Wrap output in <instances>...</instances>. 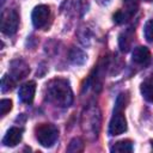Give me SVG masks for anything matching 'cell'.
I'll use <instances>...</instances> for the list:
<instances>
[{
	"mask_svg": "<svg viewBox=\"0 0 153 153\" xmlns=\"http://www.w3.org/2000/svg\"><path fill=\"white\" fill-rule=\"evenodd\" d=\"M35 134L37 141L43 147H51L59 137V129L51 123H41L35 128Z\"/></svg>",
	"mask_w": 153,
	"mask_h": 153,
	"instance_id": "obj_3",
	"label": "cell"
},
{
	"mask_svg": "<svg viewBox=\"0 0 153 153\" xmlns=\"http://www.w3.org/2000/svg\"><path fill=\"white\" fill-rule=\"evenodd\" d=\"M141 94L143 96V98L149 102L153 103V76L147 78L142 84H141Z\"/></svg>",
	"mask_w": 153,
	"mask_h": 153,
	"instance_id": "obj_11",
	"label": "cell"
},
{
	"mask_svg": "<svg viewBox=\"0 0 153 153\" xmlns=\"http://www.w3.org/2000/svg\"><path fill=\"white\" fill-rule=\"evenodd\" d=\"M45 100L60 108H68L73 103V92L69 81L62 78L50 80L45 85Z\"/></svg>",
	"mask_w": 153,
	"mask_h": 153,
	"instance_id": "obj_1",
	"label": "cell"
},
{
	"mask_svg": "<svg viewBox=\"0 0 153 153\" xmlns=\"http://www.w3.org/2000/svg\"><path fill=\"white\" fill-rule=\"evenodd\" d=\"M146 1H152V0H146Z\"/></svg>",
	"mask_w": 153,
	"mask_h": 153,
	"instance_id": "obj_21",
	"label": "cell"
},
{
	"mask_svg": "<svg viewBox=\"0 0 153 153\" xmlns=\"http://www.w3.org/2000/svg\"><path fill=\"white\" fill-rule=\"evenodd\" d=\"M128 100H129V97L124 92L120 93L116 99L114 114H112V117H111L110 124H109V134L111 136L123 134L127 130V121L123 115V110L126 109Z\"/></svg>",
	"mask_w": 153,
	"mask_h": 153,
	"instance_id": "obj_2",
	"label": "cell"
},
{
	"mask_svg": "<svg viewBox=\"0 0 153 153\" xmlns=\"http://www.w3.org/2000/svg\"><path fill=\"white\" fill-rule=\"evenodd\" d=\"M84 151V141L80 139V137H74L68 147H67V152H71V153H78V152H81Z\"/></svg>",
	"mask_w": 153,
	"mask_h": 153,
	"instance_id": "obj_14",
	"label": "cell"
},
{
	"mask_svg": "<svg viewBox=\"0 0 153 153\" xmlns=\"http://www.w3.org/2000/svg\"><path fill=\"white\" fill-rule=\"evenodd\" d=\"M50 18V8L47 5H38L33 8L31 19L32 24L36 29H42L48 24V20Z\"/></svg>",
	"mask_w": 153,
	"mask_h": 153,
	"instance_id": "obj_5",
	"label": "cell"
},
{
	"mask_svg": "<svg viewBox=\"0 0 153 153\" xmlns=\"http://www.w3.org/2000/svg\"><path fill=\"white\" fill-rule=\"evenodd\" d=\"M97 1H98L100 5H108V4H109L111 0H97Z\"/></svg>",
	"mask_w": 153,
	"mask_h": 153,
	"instance_id": "obj_19",
	"label": "cell"
},
{
	"mask_svg": "<svg viewBox=\"0 0 153 153\" xmlns=\"http://www.w3.org/2000/svg\"><path fill=\"white\" fill-rule=\"evenodd\" d=\"M22 136H23V129L18 127H12L6 131L2 139V145L6 147H14L22 141Z\"/></svg>",
	"mask_w": 153,
	"mask_h": 153,
	"instance_id": "obj_9",
	"label": "cell"
},
{
	"mask_svg": "<svg viewBox=\"0 0 153 153\" xmlns=\"http://www.w3.org/2000/svg\"><path fill=\"white\" fill-rule=\"evenodd\" d=\"M35 92H36V82L35 81H27V82L23 84L19 87V92H18L19 100L22 103H25V104L32 103L33 97H35Z\"/></svg>",
	"mask_w": 153,
	"mask_h": 153,
	"instance_id": "obj_8",
	"label": "cell"
},
{
	"mask_svg": "<svg viewBox=\"0 0 153 153\" xmlns=\"http://www.w3.org/2000/svg\"><path fill=\"white\" fill-rule=\"evenodd\" d=\"M133 35H134L133 27H129L128 30L123 31V32L120 35L118 43H120V48H121L122 51L127 53V51L130 49V45H131V42H133Z\"/></svg>",
	"mask_w": 153,
	"mask_h": 153,
	"instance_id": "obj_10",
	"label": "cell"
},
{
	"mask_svg": "<svg viewBox=\"0 0 153 153\" xmlns=\"http://www.w3.org/2000/svg\"><path fill=\"white\" fill-rule=\"evenodd\" d=\"M151 146H152V149H153V140L151 141Z\"/></svg>",
	"mask_w": 153,
	"mask_h": 153,
	"instance_id": "obj_20",
	"label": "cell"
},
{
	"mask_svg": "<svg viewBox=\"0 0 153 153\" xmlns=\"http://www.w3.org/2000/svg\"><path fill=\"white\" fill-rule=\"evenodd\" d=\"M30 73V68L27 66V63L20 59L18 60H14L11 62V67H10V76L18 81V80H22L24 79L27 74Z\"/></svg>",
	"mask_w": 153,
	"mask_h": 153,
	"instance_id": "obj_6",
	"label": "cell"
},
{
	"mask_svg": "<svg viewBox=\"0 0 153 153\" xmlns=\"http://www.w3.org/2000/svg\"><path fill=\"white\" fill-rule=\"evenodd\" d=\"M143 35L145 38L148 42H153V19H149L143 27Z\"/></svg>",
	"mask_w": 153,
	"mask_h": 153,
	"instance_id": "obj_16",
	"label": "cell"
},
{
	"mask_svg": "<svg viewBox=\"0 0 153 153\" xmlns=\"http://www.w3.org/2000/svg\"><path fill=\"white\" fill-rule=\"evenodd\" d=\"M11 109H12V102L10 99H1V102H0V114H1V116H5Z\"/></svg>",
	"mask_w": 153,
	"mask_h": 153,
	"instance_id": "obj_18",
	"label": "cell"
},
{
	"mask_svg": "<svg viewBox=\"0 0 153 153\" xmlns=\"http://www.w3.org/2000/svg\"><path fill=\"white\" fill-rule=\"evenodd\" d=\"M19 25V16L16 10H6L1 14V31L7 36L17 32Z\"/></svg>",
	"mask_w": 153,
	"mask_h": 153,
	"instance_id": "obj_4",
	"label": "cell"
},
{
	"mask_svg": "<svg viewBox=\"0 0 153 153\" xmlns=\"http://www.w3.org/2000/svg\"><path fill=\"white\" fill-rule=\"evenodd\" d=\"M131 61L139 66H147L151 61V53L147 47L139 45L131 53Z\"/></svg>",
	"mask_w": 153,
	"mask_h": 153,
	"instance_id": "obj_7",
	"label": "cell"
},
{
	"mask_svg": "<svg viewBox=\"0 0 153 153\" xmlns=\"http://www.w3.org/2000/svg\"><path fill=\"white\" fill-rule=\"evenodd\" d=\"M69 60L74 65H84L87 60L86 54L79 48H72L69 51Z\"/></svg>",
	"mask_w": 153,
	"mask_h": 153,
	"instance_id": "obj_12",
	"label": "cell"
},
{
	"mask_svg": "<svg viewBox=\"0 0 153 153\" xmlns=\"http://www.w3.org/2000/svg\"><path fill=\"white\" fill-rule=\"evenodd\" d=\"M16 85V80H13L10 75H4L1 79V92H7L12 90Z\"/></svg>",
	"mask_w": 153,
	"mask_h": 153,
	"instance_id": "obj_15",
	"label": "cell"
},
{
	"mask_svg": "<svg viewBox=\"0 0 153 153\" xmlns=\"http://www.w3.org/2000/svg\"><path fill=\"white\" fill-rule=\"evenodd\" d=\"M111 152H133V142L130 140H121L114 143L110 148Z\"/></svg>",
	"mask_w": 153,
	"mask_h": 153,
	"instance_id": "obj_13",
	"label": "cell"
},
{
	"mask_svg": "<svg viewBox=\"0 0 153 153\" xmlns=\"http://www.w3.org/2000/svg\"><path fill=\"white\" fill-rule=\"evenodd\" d=\"M139 1L140 0H123L124 2V6H126V11L129 13V14H134L137 10V6H139Z\"/></svg>",
	"mask_w": 153,
	"mask_h": 153,
	"instance_id": "obj_17",
	"label": "cell"
}]
</instances>
